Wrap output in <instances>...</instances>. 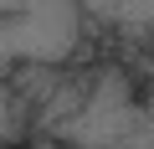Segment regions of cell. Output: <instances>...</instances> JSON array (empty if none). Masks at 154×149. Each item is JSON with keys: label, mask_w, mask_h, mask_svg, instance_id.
Returning a JSON list of instances; mask_svg holds the SVG:
<instances>
[{"label": "cell", "mask_w": 154, "mask_h": 149, "mask_svg": "<svg viewBox=\"0 0 154 149\" xmlns=\"http://www.w3.org/2000/svg\"><path fill=\"white\" fill-rule=\"evenodd\" d=\"M82 0H0V77L21 67H67L82 57Z\"/></svg>", "instance_id": "obj_1"}, {"label": "cell", "mask_w": 154, "mask_h": 149, "mask_svg": "<svg viewBox=\"0 0 154 149\" xmlns=\"http://www.w3.org/2000/svg\"><path fill=\"white\" fill-rule=\"evenodd\" d=\"M31 129H36V103L11 77H0V149H21Z\"/></svg>", "instance_id": "obj_2"}, {"label": "cell", "mask_w": 154, "mask_h": 149, "mask_svg": "<svg viewBox=\"0 0 154 149\" xmlns=\"http://www.w3.org/2000/svg\"><path fill=\"white\" fill-rule=\"evenodd\" d=\"M82 16L113 31H154V0H82Z\"/></svg>", "instance_id": "obj_3"}]
</instances>
